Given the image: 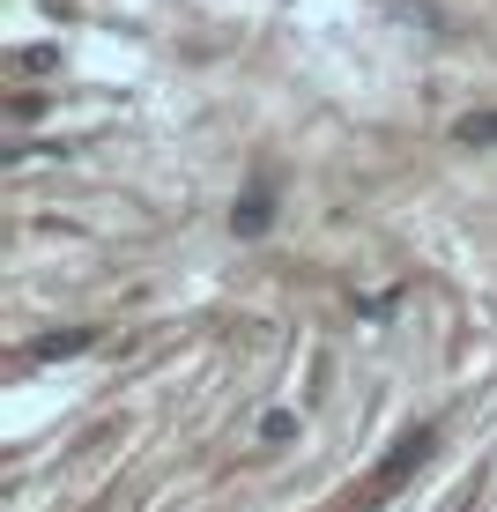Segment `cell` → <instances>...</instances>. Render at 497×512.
<instances>
[{
	"mask_svg": "<svg viewBox=\"0 0 497 512\" xmlns=\"http://www.w3.org/2000/svg\"><path fill=\"white\" fill-rule=\"evenodd\" d=\"M460 141H468V149H497V112H475V119H460Z\"/></svg>",
	"mask_w": 497,
	"mask_h": 512,
	"instance_id": "cell-4",
	"label": "cell"
},
{
	"mask_svg": "<svg viewBox=\"0 0 497 512\" xmlns=\"http://www.w3.org/2000/svg\"><path fill=\"white\" fill-rule=\"evenodd\" d=\"M297 438V409H268L260 416V446H290Z\"/></svg>",
	"mask_w": 497,
	"mask_h": 512,
	"instance_id": "cell-2",
	"label": "cell"
},
{
	"mask_svg": "<svg viewBox=\"0 0 497 512\" xmlns=\"http://www.w3.org/2000/svg\"><path fill=\"white\" fill-rule=\"evenodd\" d=\"M97 327H67V334H45V342H30V357H75V349H90Z\"/></svg>",
	"mask_w": 497,
	"mask_h": 512,
	"instance_id": "cell-1",
	"label": "cell"
},
{
	"mask_svg": "<svg viewBox=\"0 0 497 512\" xmlns=\"http://www.w3.org/2000/svg\"><path fill=\"white\" fill-rule=\"evenodd\" d=\"M230 223H238V238H260V231H268V193H245V208Z\"/></svg>",
	"mask_w": 497,
	"mask_h": 512,
	"instance_id": "cell-3",
	"label": "cell"
}]
</instances>
